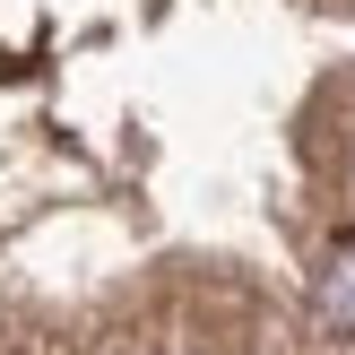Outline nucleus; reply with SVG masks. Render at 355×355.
I'll return each instance as SVG.
<instances>
[{"mask_svg":"<svg viewBox=\"0 0 355 355\" xmlns=\"http://www.w3.org/2000/svg\"><path fill=\"white\" fill-rule=\"evenodd\" d=\"M0 355H355V0H0Z\"/></svg>","mask_w":355,"mask_h":355,"instance_id":"obj_1","label":"nucleus"}]
</instances>
